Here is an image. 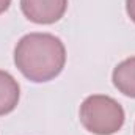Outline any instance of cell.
I'll use <instances>...</instances> for the list:
<instances>
[{
	"mask_svg": "<svg viewBox=\"0 0 135 135\" xmlns=\"http://www.w3.org/2000/svg\"><path fill=\"white\" fill-rule=\"evenodd\" d=\"M17 69L35 83L55 79L65 68L66 49L60 38L50 33H30L19 39L14 49Z\"/></svg>",
	"mask_w": 135,
	"mask_h": 135,
	"instance_id": "1",
	"label": "cell"
},
{
	"mask_svg": "<svg viewBox=\"0 0 135 135\" xmlns=\"http://www.w3.org/2000/svg\"><path fill=\"white\" fill-rule=\"evenodd\" d=\"M82 126L94 135H113L124 124L121 104L110 96L93 94L82 102L79 110Z\"/></svg>",
	"mask_w": 135,
	"mask_h": 135,
	"instance_id": "2",
	"label": "cell"
},
{
	"mask_svg": "<svg viewBox=\"0 0 135 135\" xmlns=\"http://www.w3.org/2000/svg\"><path fill=\"white\" fill-rule=\"evenodd\" d=\"M22 13L35 24H54L60 21L68 8V0H21Z\"/></svg>",
	"mask_w": 135,
	"mask_h": 135,
	"instance_id": "3",
	"label": "cell"
},
{
	"mask_svg": "<svg viewBox=\"0 0 135 135\" xmlns=\"http://www.w3.org/2000/svg\"><path fill=\"white\" fill-rule=\"evenodd\" d=\"M21 96V88L16 79L6 71H0V116L11 113Z\"/></svg>",
	"mask_w": 135,
	"mask_h": 135,
	"instance_id": "4",
	"label": "cell"
},
{
	"mask_svg": "<svg viewBox=\"0 0 135 135\" xmlns=\"http://www.w3.org/2000/svg\"><path fill=\"white\" fill-rule=\"evenodd\" d=\"M113 85L123 94L135 98V57L121 61L113 69Z\"/></svg>",
	"mask_w": 135,
	"mask_h": 135,
	"instance_id": "5",
	"label": "cell"
},
{
	"mask_svg": "<svg viewBox=\"0 0 135 135\" xmlns=\"http://www.w3.org/2000/svg\"><path fill=\"white\" fill-rule=\"evenodd\" d=\"M126 11L131 17V21L135 22V0H126Z\"/></svg>",
	"mask_w": 135,
	"mask_h": 135,
	"instance_id": "6",
	"label": "cell"
},
{
	"mask_svg": "<svg viewBox=\"0 0 135 135\" xmlns=\"http://www.w3.org/2000/svg\"><path fill=\"white\" fill-rule=\"evenodd\" d=\"M9 5H11V0H0V14L5 13L9 8Z\"/></svg>",
	"mask_w": 135,
	"mask_h": 135,
	"instance_id": "7",
	"label": "cell"
}]
</instances>
